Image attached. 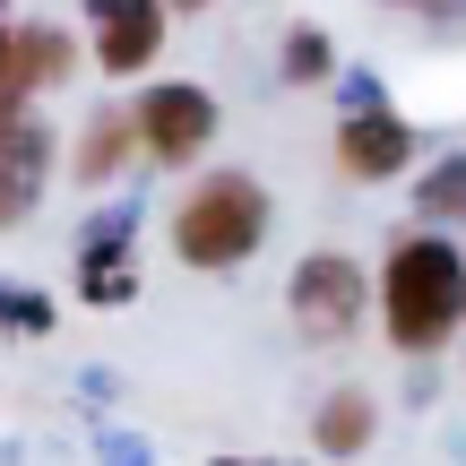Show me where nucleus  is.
Wrapping results in <instances>:
<instances>
[{"instance_id": "nucleus-1", "label": "nucleus", "mask_w": 466, "mask_h": 466, "mask_svg": "<svg viewBox=\"0 0 466 466\" xmlns=\"http://www.w3.org/2000/svg\"><path fill=\"white\" fill-rule=\"evenodd\" d=\"M371 311H380L398 354H441L450 337H466V250L450 233H398L380 250L371 277Z\"/></svg>"}, {"instance_id": "nucleus-2", "label": "nucleus", "mask_w": 466, "mask_h": 466, "mask_svg": "<svg viewBox=\"0 0 466 466\" xmlns=\"http://www.w3.org/2000/svg\"><path fill=\"white\" fill-rule=\"evenodd\" d=\"M173 259L199 268V277H225V268H242L250 250L268 242V190L250 182V173H199V182L173 199Z\"/></svg>"}, {"instance_id": "nucleus-3", "label": "nucleus", "mask_w": 466, "mask_h": 466, "mask_svg": "<svg viewBox=\"0 0 466 466\" xmlns=\"http://www.w3.org/2000/svg\"><path fill=\"white\" fill-rule=\"evenodd\" d=\"M285 311H294V329L311 337V346H337V337L363 329L371 277L346 259V250H311V259L294 268V285H285Z\"/></svg>"}, {"instance_id": "nucleus-4", "label": "nucleus", "mask_w": 466, "mask_h": 466, "mask_svg": "<svg viewBox=\"0 0 466 466\" xmlns=\"http://www.w3.org/2000/svg\"><path fill=\"white\" fill-rule=\"evenodd\" d=\"M130 113H138V147H147V165H199L208 138H217V96H208L199 78H156Z\"/></svg>"}, {"instance_id": "nucleus-5", "label": "nucleus", "mask_w": 466, "mask_h": 466, "mask_svg": "<svg viewBox=\"0 0 466 466\" xmlns=\"http://www.w3.org/2000/svg\"><path fill=\"white\" fill-rule=\"evenodd\" d=\"M44 182H52V130L35 113V96L0 86V233L44 208Z\"/></svg>"}, {"instance_id": "nucleus-6", "label": "nucleus", "mask_w": 466, "mask_h": 466, "mask_svg": "<svg viewBox=\"0 0 466 466\" xmlns=\"http://www.w3.org/2000/svg\"><path fill=\"white\" fill-rule=\"evenodd\" d=\"M406 165H415V130H406V113H389V104H354V113L337 121V173H346V182H398Z\"/></svg>"}, {"instance_id": "nucleus-7", "label": "nucleus", "mask_w": 466, "mask_h": 466, "mask_svg": "<svg viewBox=\"0 0 466 466\" xmlns=\"http://www.w3.org/2000/svg\"><path fill=\"white\" fill-rule=\"evenodd\" d=\"M165 9L173 0H96V69L104 78H138L165 52Z\"/></svg>"}, {"instance_id": "nucleus-8", "label": "nucleus", "mask_w": 466, "mask_h": 466, "mask_svg": "<svg viewBox=\"0 0 466 466\" xmlns=\"http://www.w3.org/2000/svg\"><path fill=\"white\" fill-rule=\"evenodd\" d=\"M130 156H147V147H138V113H130V104H104V113H86L78 156H69V165H78L86 190H104V182L130 173Z\"/></svg>"}, {"instance_id": "nucleus-9", "label": "nucleus", "mask_w": 466, "mask_h": 466, "mask_svg": "<svg viewBox=\"0 0 466 466\" xmlns=\"http://www.w3.org/2000/svg\"><path fill=\"white\" fill-rule=\"evenodd\" d=\"M69 69H78V44H69L52 17H26L17 44H9V86H17V96H44V86L69 78Z\"/></svg>"}, {"instance_id": "nucleus-10", "label": "nucleus", "mask_w": 466, "mask_h": 466, "mask_svg": "<svg viewBox=\"0 0 466 466\" xmlns=\"http://www.w3.org/2000/svg\"><path fill=\"white\" fill-rule=\"evenodd\" d=\"M371 432H380V406H371L363 389H337V398H319V415H311V450H319V458L371 450Z\"/></svg>"}, {"instance_id": "nucleus-11", "label": "nucleus", "mask_w": 466, "mask_h": 466, "mask_svg": "<svg viewBox=\"0 0 466 466\" xmlns=\"http://www.w3.org/2000/svg\"><path fill=\"white\" fill-rule=\"evenodd\" d=\"M78 294H86V302H130V294H138V259H130V233H121V225H104L96 242H86Z\"/></svg>"}, {"instance_id": "nucleus-12", "label": "nucleus", "mask_w": 466, "mask_h": 466, "mask_svg": "<svg viewBox=\"0 0 466 466\" xmlns=\"http://www.w3.org/2000/svg\"><path fill=\"white\" fill-rule=\"evenodd\" d=\"M415 208L432 225H466V156H441V165L423 173V182H415Z\"/></svg>"}, {"instance_id": "nucleus-13", "label": "nucleus", "mask_w": 466, "mask_h": 466, "mask_svg": "<svg viewBox=\"0 0 466 466\" xmlns=\"http://www.w3.org/2000/svg\"><path fill=\"white\" fill-rule=\"evenodd\" d=\"M329 69H337V44L319 26H294V35H285V78H294V86H319Z\"/></svg>"}, {"instance_id": "nucleus-14", "label": "nucleus", "mask_w": 466, "mask_h": 466, "mask_svg": "<svg viewBox=\"0 0 466 466\" xmlns=\"http://www.w3.org/2000/svg\"><path fill=\"white\" fill-rule=\"evenodd\" d=\"M0 311H9L17 329H44V319H52V311H44V302H35V294H0Z\"/></svg>"}, {"instance_id": "nucleus-15", "label": "nucleus", "mask_w": 466, "mask_h": 466, "mask_svg": "<svg viewBox=\"0 0 466 466\" xmlns=\"http://www.w3.org/2000/svg\"><path fill=\"white\" fill-rule=\"evenodd\" d=\"M9 44H17V17H9V0H0V86H9Z\"/></svg>"}, {"instance_id": "nucleus-16", "label": "nucleus", "mask_w": 466, "mask_h": 466, "mask_svg": "<svg viewBox=\"0 0 466 466\" xmlns=\"http://www.w3.org/2000/svg\"><path fill=\"white\" fill-rule=\"evenodd\" d=\"M173 9H217V0H173Z\"/></svg>"}, {"instance_id": "nucleus-17", "label": "nucleus", "mask_w": 466, "mask_h": 466, "mask_svg": "<svg viewBox=\"0 0 466 466\" xmlns=\"http://www.w3.org/2000/svg\"><path fill=\"white\" fill-rule=\"evenodd\" d=\"M217 466H259V458H217Z\"/></svg>"}, {"instance_id": "nucleus-18", "label": "nucleus", "mask_w": 466, "mask_h": 466, "mask_svg": "<svg viewBox=\"0 0 466 466\" xmlns=\"http://www.w3.org/2000/svg\"><path fill=\"white\" fill-rule=\"evenodd\" d=\"M389 9H406V0H389Z\"/></svg>"}]
</instances>
